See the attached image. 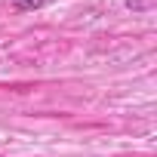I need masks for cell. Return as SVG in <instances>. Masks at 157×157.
<instances>
[{"label":"cell","instance_id":"obj_1","mask_svg":"<svg viewBox=\"0 0 157 157\" xmlns=\"http://www.w3.org/2000/svg\"><path fill=\"white\" fill-rule=\"evenodd\" d=\"M40 6H46V0H13V10H19V13L40 10Z\"/></svg>","mask_w":157,"mask_h":157}]
</instances>
